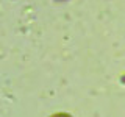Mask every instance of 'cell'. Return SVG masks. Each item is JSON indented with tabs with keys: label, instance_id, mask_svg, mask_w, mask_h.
Returning <instances> with one entry per match:
<instances>
[{
	"label": "cell",
	"instance_id": "obj_1",
	"mask_svg": "<svg viewBox=\"0 0 125 117\" xmlns=\"http://www.w3.org/2000/svg\"><path fill=\"white\" fill-rule=\"evenodd\" d=\"M53 117H70L69 114H64V112H61V114H56V116H53Z\"/></svg>",
	"mask_w": 125,
	"mask_h": 117
}]
</instances>
